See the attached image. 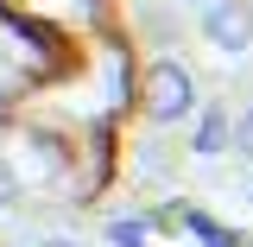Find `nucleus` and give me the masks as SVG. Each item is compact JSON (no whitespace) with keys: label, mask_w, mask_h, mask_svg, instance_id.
Here are the masks:
<instances>
[{"label":"nucleus","mask_w":253,"mask_h":247,"mask_svg":"<svg viewBox=\"0 0 253 247\" xmlns=\"http://www.w3.org/2000/svg\"><path fill=\"white\" fill-rule=\"evenodd\" d=\"M44 247H70V241H44Z\"/></svg>","instance_id":"nucleus-6"},{"label":"nucleus","mask_w":253,"mask_h":247,"mask_svg":"<svg viewBox=\"0 0 253 247\" xmlns=\"http://www.w3.org/2000/svg\"><path fill=\"white\" fill-rule=\"evenodd\" d=\"M203 6H209V0H203Z\"/></svg>","instance_id":"nucleus-7"},{"label":"nucleus","mask_w":253,"mask_h":247,"mask_svg":"<svg viewBox=\"0 0 253 247\" xmlns=\"http://www.w3.org/2000/svg\"><path fill=\"white\" fill-rule=\"evenodd\" d=\"M203 32H209V45H221V51H247L253 45V6H241V0H209Z\"/></svg>","instance_id":"nucleus-2"},{"label":"nucleus","mask_w":253,"mask_h":247,"mask_svg":"<svg viewBox=\"0 0 253 247\" xmlns=\"http://www.w3.org/2000/svg\"><path fill=\"white\" fill-rule=\"evenodd\" d=\"M190 101H196L190 70H184V63H171V57H158L152 70H146V114H152L158 127H171V121H184V114H190Z\"/></svg>","instance_id":"nucleus-1"},{"label":"nucleus","mask_w":253,"mask_h":247,"mask_svg":"<svg viewBox=\"0 0 253 247\" xmlns=\"http://www.w3.org/2000/svg\"><path fill=\"white\" fill-rule=\"evenodd\" d=\"M13 197H19V178H13V165H0V209H6Z\"/></svg>","instance_id":"nucleus-5"},{"label":"nucleus","mask_w":253,"mask_h":247,"mask_svg":"<svg viewBox=\"0 0 253 247\" xmlns=\"http://www.w3.org/2000/svg\"><path fill=\"white\" fill-rule=\"evenodd\" d=\"M228 146V121H221V108H203V121H196V152H221Z\"/></svg>","instance_id":"nucleus-3"},{"label":"nucleus","mask_w":253,"mask_h":247,"mask_svg":"<svg viewBox=\"0 0 253 247\" xmlns=\"http://www.w3.org/2000/svg\"><path fill=\"white\" fill-rule=\"evenodd\" d=\"M234 146H241V152L253 158V108H247V114H241V121H234Z\"/></svg>","instance_id":"nucleus-4"}]
</instances>
